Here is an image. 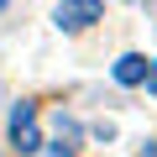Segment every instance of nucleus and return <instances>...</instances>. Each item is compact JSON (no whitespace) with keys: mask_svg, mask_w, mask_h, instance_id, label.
<instances>
[{"mask_svg":"<svg viewBox=\"0 0 157 157\" xmlns=\"http://www.w3.org/2000/svg\"><path fill=\"white\" fill-rule=\"evenodd\" d=\"M141 78H147V58H141V52H121V58H115V84L136 89Z\"/></svg>","mask_w":157,"mask_h":157,"instance_id":"obj_3","label":"nucleus"},{"mask_svg":"<svg viewBox=\"0 0 157 157\" xmlns=\"http://www.w3.org/2000/svg\"><path fill=\"white\" fill-rule=\"evenodd\" d=\"M58 141H68V147L78 141V121L73 115H58Z\"/></svg>","mask_w":157,"mask_h":157,"instance_id":"obj_4","label":"nucleus"},{"mask_svg":"<svg viewBox=\"0 0 157 157\" xmlns=\"http://www.w3.org/2000/svg\"><path fill=\"white\" fill-rule=\"evenodd\" d=\"M141 84H147V94H157V63H147V78H141Z\"/></svg>","mask_w":157,"mask_h":157,"instance_id":"obj_6","label":"nucleus"},{"mask_svg":"<svg viewBox=\"0 0 157 157\" xmlns=\"http://www.w3.org/2000/svg\"><path fill=\"white\" fill-rule=\"evenodd\" d=\"M52 21H58V32H89L94 21H105V6L100 0H58Z\"/></svg>","mask_w":157,"mask_h":157,"instance_id":"obj_2","label":"nucleus"},{"mask_svg":"<svg viewBox=\"0 0 157 157\" xmlns=\"http://www.w3.org/2000/svg\"><path fill=\"white\" fill-rule=\"evenodd\" d=\"M136 157H157V141H147V147H141V152H136Z\"/></svg>","mask_w":157,"mask_h":157,"instance_id":"obj_7","label":"nucleus"},{"mask_svg":"<svg viewBox=\"0 0 157 157\" xmlns=\"http://www.w3.org/2000/svg\"><path fill=\"white\" fill-rule=\"evenodd\" d=\"M6 131H11V147H16L21 157L42 152V126H37V105H32V100H16V105H11Z\"/></svg>","mask_w":157,"mask_h":157,"instance_id":"obj_1","label":"nucleus"},{"mask_svg":"<svg viewBox=\"0 0 157 157\" xmlns=\"http://www.w3.org/2000/svg\"><path fill=\"white\" fill-rule=\"evenodd\" d=\"M6 6H11V0H0V11H6Z\"/></svg>","mask_w":157,"mask_h":157,"instance_id":"obj_8","label":"nucleus"},{"mask_svg":"<svg viewBox=\"0 0 157 157\" xmlns=\"http://www.w3.org/2000/svg\"><path fill=\"white\" fill-rule=\"evenodd\" d=\"M42 147H47V141H42ZM47 157H78V152H73L68 141H52V147H47Z\"/></svg>","mask_w":157,"mask_h":157,"instance_id":"obj_5","label":"nucleus"}]
</instances>
